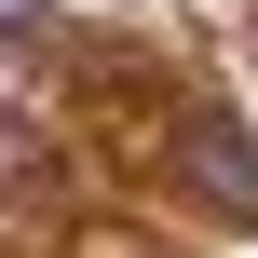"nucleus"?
I'll use <instances>...</instances> for the list:
<instances>
[{"instance_id":"nucleus-1","label":"nucleus","mask_w":258,"mask_h":258,"mask_svg":"<svg viewBox=\"0 0 258 258\" xmlns=\"http://www.w3.org/2000/svg\"><path fill=\"white\" fill-rule=\"evenodd\" d=\"M177 150H190V190H218L231 218H258V150L231 122H177Z\"/></svg>"},{"instance_id":"nucleus-3","label":"nucleus","mask_w":258,"mask_h":258,"mask_svg":"<svg viewBox=\"0 0 258 258\" xmlns=\"http://www.w3.org/2000/svg\"><path fill=\"white\" fill-rule=\"evenodd\" d=\"M54 27V0H0V41H41Z\"/></svg>"},{"instance_id":"nucleus-2","label":"nucleus","mask_w":258,"mask_h":258,"mask_svg":"<svg viewBox=\"0 0 258 258\" xmlns=\"http://www.w3.org/2000/svg\"><path fill=\"white\" fill-rule=\"evenodd\" d=\"M41 163H54V150H41V136H27V122H0V204H41V190H54V177H41Z\"/></svg>"}]
</instances>
